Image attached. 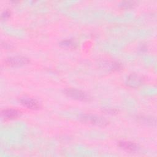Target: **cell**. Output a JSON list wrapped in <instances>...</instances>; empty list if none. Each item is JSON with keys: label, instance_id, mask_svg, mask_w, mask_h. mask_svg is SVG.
<instances>
[{"label": "cell", "instance_id": "cell-1", "mask_svg": "<svg viewBox=\"0 0 157 157\" xmlns=\"http://www.w3.org/2000/svg\"><path fill=\"white\" fill-rule=\"evenodd\" d=\"M80 119L83 122L97 126H105L108 124V121L105 118L99 116L84 114L80 117Z\"/></svg>", "mask_w": 157, "mask_h": 157}, {"label": "cell", "instance_id": "cell-2", "mask_svg": "<svg viewBox=\"0 0 157 157\" xmlns=\"http://www.w3.org/2000/svg\"><path fill=\"white\" fill-rule=\"evenodd\" d=\"M64 93L67 96L81 101H89L91 99L85 92L75 88H67L64 90Z\"/></svg>", "mask_w": 157, "mask_h": 157}, {"label": "cell", "instance_id": "cell-3", "mask_svg": "<svg viewBox=\"0 0 157 157\" xmlns=\"http://www.w3.org/2000/svg\"><path fill=\"white\" fill-rule=\"evenodd\" d=\"M29 63V60L28 58L20 56L9 57L5 60L6 64L10 66H21L27 64Z\"/></svg>", "mask_w": 157, "mask_h": 157}, {"label": "cell", "instance_id": "cell-4", "mask_svg": "<svg viewBox=\"0 0 157 157\" xmlns=\"http://www.w3.org/2000/svg\"><path fill=\"white\" fill-rule=\"evenodd\" d=\"M144 83V78L142 77L132 74H130L126 79V84L132 88H137Z\"/></svg>", "mask_w": 157, "mask_h": 157}, {"label": "cell", "instance_id": "cell-5", "mask_svg": "<svg viewBox=\"0 0 157 157\" xmlns=\"http://www.w3.org/2000/svg\"><path fill=\"white\" fill-rule=\"evenodd\" d=\"M20 101L23 106L30 109L37 110L39 109L40 107L39 102L37 100L29 97L21 98Z\"/></svg>", "mask_w": 157, "mask_h": 157}, {"label": "cell", "instance_id": "cell-6", "mask_svg": "<svg viewBox=\"0 0 157 157\" xmlns=\"http://www.w3.org/2000/svg\"><path fill=\"white\" fill-rule=\"evenodd\" d=\"M2 115L6 119L12 120L19 117L21 115V112L14 109H6L2 111Z\"/></svg>", "mask_w": 157, "mask_h": 157}, {"label": "cell", "instance_id": "cell-7", "mask_svg": "<svg viewBox=\"0 0 157 157\" xmlns=\"http://www.w3.org/2000/svg\"><path fill=\"white\" fill-rule=\"evenodd\" d=\"M118 146L120 148L129 151H134L138 149V145L136 144L129 141H120L118 143Z\"/></svg>", "mask_w": 157, "mask_h": 157}, {"label": "cell", "instance_id": "cell-8", "mask_svg": "<svg viewBox=\"0 0 157 157\" xmlns=\"http://www.w3.org/2000/svg\"><path fill=\"white\" fill-rule=\"evenodd\" d=\"M60 45L63 47L66 48H75L76 47V44L71 40H65L60 42Z\"/></svg>", "mask_w": 157, "mask_h": 157}, {"label": "cell", "instance_id": "cell-9", "mask_svg": "<svg viewBox=\"0 0 157 157\" xmlns=\"http://www.w3.org/2000/svg\"><path fill=\"white\" fill-rule=\"evenodd\" d=\"M120 7L124 9H129L135 6V2L134 1H123L120 4Z\"/></svg>", "mask_w": 157, "mask_h": 157}, {"label": "cell", "instance_id": "cell-10", "mask_svg": "<svg viewBox=\"0 0 157 157\" xmlns=\"http://www.w3.org/2000/svg\"><path fill=\"white\" fill-rule=\"evenodd\" d=\"M10 15V12L9 10H4L2 14H1V18L2 19H7L8 18Z\"/></svg>", "mask_w": 157, "mask_h": 157}, {"label": "cell", "instance_id": "cell-11", "mask_svg": "<svg viewBox=\"0 0 157 157\" xmlns=\"http://www.w3.org/2000/svg\"><path fill=\"white\" fill-rule=\"evenodd\" d=\"M105 111L107 112V113H111V114H113V113H116L117 112V110H115V109H105Z\"/></svg>", "mask_w": 157, "mask_h": 157}]
</instances>
